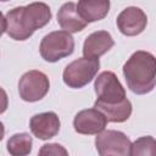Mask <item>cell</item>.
I'll list each match as a JSON object with an SVG mask.
<instances>
[{
  "mask_svg": "<svg viewBox=\"0 0 156 156\" xmlns=\"http://www.w3.org/2000/svg\"><path fill=\"white\" fill-rule=\"evenodd\" d=\"M52 13L45 2H32L10 10L2 18V33L11 39L23 41L29 39L37 29L45 27L51 21Z\"/></svg>",
  "mask_w": 156,
  "mask_h": 156,
  "instance_id": "obj_1",
  "label": "cell"
},
{
  "mask_svg": "<svg viewBox=\"0 0 156 156\" xmlns=\"http://www.w3.org/2000/svg\"><path fill=\"white\" fill-rule=\"evenodd\" d=\"M123 76L127 87L136 95H145L156 85V57L144 50L130 55L123 65Z\"/></svg>",
  "mask_w": 156,
  "mask_h": 156,
  "instance_id": "obj_2",
  "label": "cell"
},
{
  "mask_svg": "<svg viewBox=\"0 0 156 156\" xmlns=\"http://www.w3.org/2000/svg\"><path fill=\"white\" fill-rule=\"evenodd\" d=\"M94 89L98 96L94 102V107L98 110L116 106L127 100L123 85L117 76L111 71H104L95 78Z\"/></svg>",
  "mask_w": 156,
  "mask_h": 156,
  "instance_id": "obj_3",
  "label": "cell"
},
{
  "mask_svg": "<svg viewBox=\"0 0 156 156\" xmlns=\"http://www.w3.org/2000/svg\"><path fill=\"white\" fill-rule=\"evenodd\" d=\"M41 57L46 62H57L74 51V39L67 30H55L46 34L39 46Z\"/></svg>",
  "mask_w": 156,
  "mask_h": 156,
  "instance_id": "obj_4",
  "label": "cell"
},
{
  "mask_svg": "<svg viewBox=\"0 0 156 156\" xmlns=\"http://www.w3.org/2000/svg\"><path fill=\"white\" fill-rule=\"evenodd\" d=\"M100 68L99 58L80 57L66 66L62 73L63 83L72 89H80L89 84Z\"/></svg>",
  "mask_w": 156,
  "mask_h": 156,
  "instance_id": "obj_5",
  "label": "cell"
},
{
  "mask_svg": "<svg viewBox=\"0 0 156 156\" xmlns=\"http://www.w3.org/2000/svg\"><path fill=\"white\" fill-rule=\"evenodd\" d=\"M132 143L129 138L119 130L107 129L96 134L95 147L100 156H128Z\"/></svg>",
  "mask_w": 156,
  "mask_h": 156,
  "instance_id": "obj_6",
  "label": "cell"
},
{
  "mask_svg": "<svg viewBox=\"0 0 156 156\" xmlns=\"http://www.w3.org/2000/svg\"><path fill=\"white\" fill-rule=\"evenodd\" d=\"M50 89V82L45 73L32 69L26 72L18 82V94L23 101L35 102L41 100Z\"/></svg>",
  "mask_w": 156,
  "mask_h": 156,
  "instance_id": "obj_7",
  "label": "cell"
},
{
  "mask_svg": "<svg viewBox=\"0 0 156 156\" xmlns=\"http://www.w3.org/2000/svg\"><path fill=\"white\" fill-rule=\"evenodd\" d=\"M106 116L98 108H87L79 111L73 119L74 130L79 134L94 135L102 132L107 126Z\"/></svg>",
  "mask_w": 156,
  "mask_h": 156,
  "instance_id": "obj_8",
  "label": "cell"
},
{
  "mask_svg": "<svg viewBox=\"0 0 156 156\" xmlns=\"http://www.w3.org/2000/svg\"><path fill=\"white\" fill-rule=\"evenodd\" d=\"M116 23L123 35L135 37L143 33L146 28L147 16L141 9L136 6H129L117 16Z\"/></svg>",
  "mask_w": 156,
  "mask_h": 156,
  "instance_id": "obj_9",
  "label": "cell"
},
{
  "mask_svg": "<svg viewBox=\"0 0 156 156\" xmlns=\"http://www.w3.org/2000/svg\"><path fill=\"white\" fill-rule=\"evenodd\" d=\"M60 118L52 111L37 113L29 121L32 134L40 140H49L54 138L60 132Z\"/></svg>",
  "mask_w": 156,
  "mask_h": 156,
  "instance_id": "obj_10",
  "label": "cell"
},
{
  "mask_svg": "<svg viewBox=\"0 0 156 156\" xmlns=\"http://www.w3.org/2000/svg\"><path fill=\"white\" fill-rule=\"evenodd\" d=\"M115 45V40L107 30H96L87 37L83 44V55L85 57L99 58Z\"/></svg>",
  "mask_w": 156,
  "mask_h": 156,
  "instance_id": "obj_11",
  "label": "cell"
},
{
  "mask_svg": "<svg viewBox=\"0 0 156 156\" xmlns=\"http://www.w3.org/2000/svg\"><path fill=\"white\" fill-rule=\"evenodd\" d=\"M57 23L63 30L69 33H78L83 30L88 22L79 15L77 5L72 1L63 4L57 12Z\"/></svg>",
  "mask_w": 156,
  "mask_h": 156,
  "instance_id": "obj_12",
  "label": "cell"
},
{
  "mask_svg": "<svg viewBox=\"0 0 156 156\" xmlns=\"http://www.w3.org/2000/svg\"><path fill=\"white\" fill-rule=\"evenodd\" d=\"M77 9L88 23L101 21L110 11V0H78Z\"/></svg>",
  "mask_w": 156,
  "mask_h": 156,
  "instance_id": "obj_13",
  "label": "cell"
},
{
  "mask_svg": "<svg viewBox=\"0 0 156 156\" xmlns=\"http://www.w3.org/2000/svg\"><path fill=\"white\" fill-rule=\"evenodd\" d=\"M7 151L12 156L29 155L33 146V139L28 133H16L7 140Z\"/></svg>",
  "mask_w": 156,
  "mask_h": 156,
  "instance_id": "obj_14",
  "label": "cell"
},
{
  "mask_svg": "<svg viewBox=\"0 0 156 156\" xmlns=\"http://www.w3.org/2000/svg\"><path fill=\"white\" fill-rule=\"evenodd\" d=\"M130 155L132 156H156V139L146 135L140 136L136 139L130 146Z\"/></svg>",
  "mask_w": 156,
  "mask_h": 156,
  "instance_id": "obj_15",
  "label": "cell"
},
{
  "mask_svg": "<svg viewBox=\"0 0 156 156\" xmlns=\"http://www.w3.org/2000/svg\"><path fill=\"white\" fill-rule=\"evenodd\" d=\"M39 155H55V156H60V155H68V151L60 144L56 143H51V144H45L41 146V149L39 150Z\"/></svg>",
  "mask_w": 156,
  "mask_h": 156,
  "instance_id": "obj_16",
  "label": "cell"
},
{
  "mask_svg": "<svg viewBox=\"0 0 156 156\" xmlns=\"http://www.w3.org/2000/svg\"><path fill=\"white\" fill-rule=\"evenodd\" d=\"M1 1H4V2H5V1H9V0H1Z\"/></svg>",
  "mask_w": 156,
  "mask_h": 156,
  "instance_id": "obj_17",
  "label": "cell"
}]
</instances>
